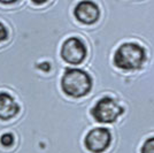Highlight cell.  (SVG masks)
<instances>
[{
    "label": "cell",
    "mask_w": 154,
    "mask_h": 153,
    "mask_svg": "<svg viewBox=\"0 0 154 153\" xmlns=\"http://www.w3.org/2000/svg\"><path fill=\"white\" fill-rule=\"evenodd\" d=\"M20 0H0V4H5V5H12V4H15Z\"/></svg>",
    "instance_id": "11"
},
{
    "label": "cell",
    "mask_w": 154,
    "mask_h": 153,
    "mask_svg": "<svg viewBox=\"0 0 154 153\" xmlns=\"http://www.w3.org/2000/svg\"><path fill=\"white\" fill-rule=\"evenodd\" d=\"M74 15L78 22L82 24H94L100 17V9L96 2L91 0H82L76 5Z\"/></svg>",
    "instance_id": "6"
},
{
    "label": "cell",
    "mask_w": 154,
    "mask_h": 153,
    "mask_svg": "<svg viewBox=\"0 0 154 153\" xmlns=\"http://www.w3.org/2000/svg\"><path fill=\"white\" fill-rule=\"evenodd\" d=\"M112 143V134L107 128L98 127L91 129L84 138V145L91 153H103Z\"/></svg>",
    "instance_id": "5"
},
{
    "label": "cell",
    "mask_w": 154,
    "mask_h": 153,
    "mask_svg": "<svg viewBox=\"0 0 154 153\" xmlns=\"http://www.w3.org/2000/svg\"><path fill=\"white\" fill-rule=\"evenodd\" d=\"M123 113L124 108L120 106L112 97L100 98L91 109L92 117L99 123H113Z\"/></svg>",
    "instance_id": "3"
},
{
    "label": "cell",
    "mask_w": 154,
    "mask_h": 153,
    "mask_svg": "<svg viewBox=\"0 0 154 153\" xmlns=\"http://www.w3.org/2000/svg\"><path fill=\"white\" fill-rule=\"evenodd\" d=\"M140 153H154V136L148 137L147 139L144 142L140 148Z\"/></svg>",
    "instance_id": "8"
},
{
    "label": "cell",
    "mask_w": 154,
    "mask_h": 153,
    "mask_svg": "<svg viewBox=\"0 0 154 153\" xmlns=\"http://www.w3.org/2000/svg\"><path fill=\"white\" fill-rule=\"evenodd\" d=\"M31 1L35 5H43V4H45L47 0H31Z\"/></svg>",
    "instance_id": "12"
},
{
    "label": "cell",
    "mask_w": 154,
    "mask_h": 153,
    "mask_svg": "<svg viewBox=\"0 0 154 153\" xmlns=\"http://www.w3.org/2000/svg\"><path fill=\"white\" fill-rule=\"evenodd\" d=\"M61 89L68 97L82 98L89 95L92 89V78L83 69L68 68L61 78Z\"/></svg>",
    "instance_id": "2"
},
{
    "label": "cell",
    "mask_w": 154,
    "mask_h": 153,
    "mask_svg": "<svg viewBox=\"0 0 154 153\" xmlns=\"http://www.w3.org/2000/svg\"><path fill=\"white\" fill-rule=\"evenodd\" d=\"M146 61V51L138 43L128 42L121 44L114 53L113 62L116 68L125 71L140 69Z\"/></svg>",
    "instance_id": "1"
},
{
    "label": "cell",
    "mask_w": 154,
    "mask_h": 153,
    "mask_svg": "<svg viewBox=\"0 0 154 153\" xmlns=\"http://www.w3.org/2000/svg\"><path fill=\"white\" fill-rule=\"evenodd\" d=\"M7 36H8V31H7L6 27H5L2 23H1V22H0V42L6 40Z\"/></svg>",
    "instance_id": "10"
},
{
    "label": "cell",
    "mask_w": 154,
    "mask_h": 153,
    "mask_svg": "<svg viewBox=\"0 0 154 153\" xmlns=\"http://www.w3.org/2000/svg\"><path fill=\"white\" fill-rule=\"evenodd\" d=\"M0 143H1V145H2V146H6V147L12 146V145L14 144L13 134H11V133L4 134L1 137H0Z\"/></svg>",
    "instance_id": "9"
},
{
    "label": "cell",
    "mask_w": 154,
    "mask_h": 153,
    "mask_svg": "<svg viewBox=\"0 0 154 153\" xmlns=\"http://www.w3.org/2000/svg\"><path fill=\"white\" fill-rule=\"evenodd\" d=\"M60 54L62 60L67 64L76 66V64H82L85 60L88 54V48L82 39L77 37H70L63 42Z\"/></svg>",
    "instance_id": "4"
},
{
    "label": "cell",
    "mask_w": 154,
    "mask_h": 153,
    "mask_svg": "<svg viewBox=\"0 0 154 153\" xmlns=\"http://www.w3.org/2000/svg\"><path fill=\"white\" fill-rule=\"evenodd\" d=\"M20 106L7 92H0V120H11L19 114Z\"/></svg>",
    "instance_id": "7"
}]
</instances>
